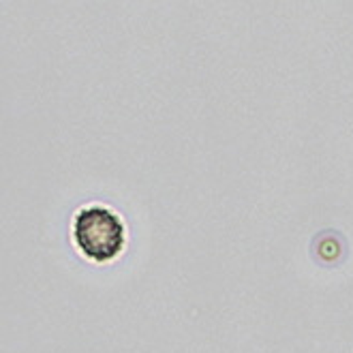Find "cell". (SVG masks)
Listing matches in <instances>:
<instances>
[{
	"label": "cell",
	"instance_id": "obj_1",
	"mask_svg": "<svg viewBox=\"0 0 353 353\" xmlns=\"http://www.w3.org/2000/svg\"><path fill=\"white\" fill-rule=\"evenodd\" d=\"M73 242L84 257L108 263L122 255L127 244V227L112 208L90 203L73 216Z\"/></svg>",
	"mask_w": 353,
	"mask_h": 353
}]
</instances>
